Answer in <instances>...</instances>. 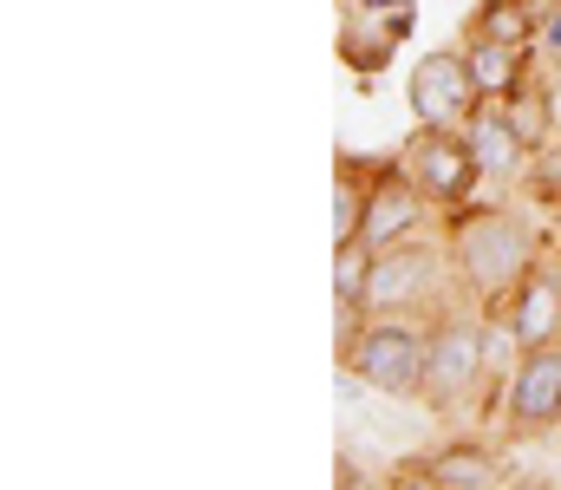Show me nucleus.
I'll return each instance as SVG.
<instances>
[{
    "label": "nucleus",
    "mask_w": 561,
    "mask_h": 490,
    "mask_svg": "<svg viewBox=\"0 0 561 490\" xmlns=\"http://www.w3.org/2000/svg\"><path fill=\"white\" fill-rule=\"evenodd\" d=\"M444 242H450V262L463 275V295L483 315H496L523 288V275L542 262L536 223L523 209H510V203H463V209H450Z\"/></svg>",
    "instance_id": "nucleus-1"
},
{
    "label": "nucleus",
    "mask_w": 561,
    "mask_h": 490,
    "mask_svg": "<svg viewBox=\"0 0 561 490\" xmlns=\"http://www.w3.org/2000/svg\"><path fill=\"white\" fill-rule=\"evenodd\" d=\"M496 327L477 301L450 308L431 321V346H424V406L437 419H477L496 406Z\"/></svg>",
    "instance_id": "nucleus-2"
},
{
    "label": "nucleus",
    "mask_w": 561,
    "mask_h": 490,
    "mask_svg": "<svg viewBox=\"0 0 561 490\" xmlns=\"http://www.w3.org/2000/svg\"><path fill=\"white\" fill-rule=\"evenodd\" d=\"M463 275L450 262V242H392L373 255V282H366V315H412V321H437L450 308H463Z\"/></svg>",
    "instance_id": "nucleus-3"
},
{
    "label": "nucleus",
    "mask_w": 561,
    "mask_h": 490,
    "mask_svg": "<svg viewBox=\"0 0 561 490\" xmlns=\"http://www.w3.org/2000/svg\"><path fill=\"white\" fill-rule=\"evenodd\" d=\"M424 346H431V327L424 321H412V315H366L359 327L340 333V366H353L386 399H419Z\"/></svg>",
    "instance_id": "nucleus-4"
},
{
    "label": "nucleus",
    "mask_w": 561,
    "mask_h": 490,
    "mask_svg": "<svg viewBox=\"0 0 561 490\" xmlns=\"http://www.w3.org/2000/svg\"><path fill=\"white\" fill-rule=\"evenodd\" d=\"M399 170L419 183L437 209L477 203V183H483V163H477V151H470V138L450 132V125H419V132L399 145Z\"/></svg>",
    "instance_id": "nucleus-5"
},
{
    "label": "nucleus",
    "mask_w": 561,
    "mask_h": 490,
    "mask_svg": "<svg viewBox=\"0 0 561 490\" xmlns=\"http://www.w3.org/2000/svg\"><path fill=\"white\" fill-rule=\"evenodd\" d=\"M549 432H561V340L556 346H529L503 379V438L536 445Z\"/></svg>",
    "instance_id": "nucleus-6"
},
{
    "label": "nucleus",
    "mask_w": 561,
    "mask_h": 490,
    "mask_svg": "<svg viewBox=\"0 0 561 490\" xmlns=\"http://www.w3.org/2000/svg\"><path fill=\"white\" fill-rule=\"evenodd\" d=\"M405 105H412L419 125H450V132L470 125V112L483 105V86H477L463 46H437V53H424L419 66H412V79H405Z\"/></svg>",
    "instance_id": "nucleus-7"
},
{
    "label": "nucleus",
    "mask_w": 561,
    "mask_h": 490,
    "mask_svg": "<svg viewBox=\"0 0 561 490\" xmlns=\"http://www.w3.org/2000/svg\"><path fill=\"white\" fill-rule=\"evenodd\" d=\"M431 196H424L419 183L392 163H373V183H366V223H359V242H373V249H392V242H412L431 229Z\"/></svg>",
    "instance_id": "nucleus-8"
},
{
    "label": "nucleus",
    "mask_w": 561,
    "mask_h": 490,
    "mask_svg": "<svg viewBox=\"0 0 561 490\" xmlns=\"http://www.w3.org/2000/svg\"><path fill=\"white\" fill-rule=\"evenodd\" d=\"M463 138H470V151H477V163H483V183H523V170H529V158H536V145L523 138V125L510 118L503 99H483V105L470 112Z\"/></svg>",
    "instance_id": "nucleus-9"
},
{
    "label": "nucleus",
    "mask_w": 561,
    "mask_h": 490,
    "mask_svg": "<svg viewBox=\"0 0 561 490\" xmlns=\"http://www.w3.org/2000/svg\"><path fill=\"white\" fill-rule=\"evenodd\" d=\"M503 315V327H510V346L516 353H529V346H556L561 340V262L556 269H529L523 275V288L496 308Z\"/></svg>",
    "instance_id": "nucleus-10"
},
{
    "label": "nucleus",
    "mask_w": 561,
    "mask_h": 490,
    "mask_svg": "<svg viewBox=\"0 0 561 490\" xmlns=\"http://www.w3.org/2000/svg\"><path fill=\"white\" fill-rule=\"evenodd\" d=\"M412 471H419L412 485H424V490H496V485H510V458H503L496 445H483V438H457V445L431 452Z\"/></svg>",
    "instance_id": "nucleus-11"
},
{
    "label": "nucleus",
    "mask_w": 561,
    "mask_h": 490,
    "mask_svg": "<svg viewBox=\"0 0 561 490\" xmlns=\"http://www.w3.org/2000/svg\"><path fill=\"white\" fill-rule=\"evenodd\" d=\"M463 59L483 86V99H516L529 79H536V46H516V39H483V33H463Z\"/></svg>",
    "instance_id": "nucleus-12"
},
{
    "label": "nucleus",
    "mask_w": 561,
    "mask_h": 490,
    "mask_svg": "<svg viewBox=\"0 0 561 490\" xmlns=\"http://www.w3.org/2000/svg\"><path fill=\"white\" fill-rule=\"evenodd\" d=\"M373 242H340L333 249V295H340V315L346 327L366 321V282H373Z\"/></svg>",
    "instance_id": "nucleus-13"
},
{
    "label": "nucleus",
    "mask_w": 561,
    "mask_h": 490,
    "mask_svg": "<svg viewBox=\"0 0 561 490\" xmlns=\"http://www.w3.org/2000/svg\"><path fill=\"white\" fill-rule=\"evenodd\" d=\"M536 26H542V7H536V0H483V7L470 13V33H483V39L536 46Z\"/></svg>",
    "instance_id": "nucleus-14"
},
{
    "label": "nucleus",
    "mask_w": 561,
    "mask_h": 490,
    "mask_svg": "<svg viewBox=\"0 0 561 490\" xmlns=\"http://www.w3.org/2000/svg\"><path fill=\"white\" fill-rule=\"evenodd\" d=\"M366 183H373V163H340V176H333V249H340V242H359Z\"/></svg>",
    "instance_id": "nucleus-15"
},
{
    "label": "nucleus",
    "mask_w": 561,
    "mask_h": 490,
    "mask_svg": "<svg viewBox=\"0 0 561 490\" xmlns=\"http://www.w3.org/2000/svg\"><path fill=\"white\" fill-rule=\"evenodd\" d=\"M523 190H529L536 203L561 209V145H542V151L529 158V170H523Z\"/></svg>",
    "instance_id": "nucleus-16"
},
{
    "label": "nucleus",
    "mask_w": 561,
    "mask_h": 490,
    "mask_svg": "<svg viewBox=\"0 0 561 490\" xmlns=\"http://www.w3.org/2000/svg\"><path fill=\"white\" fill-rule=\"evenodd\" d=\"M536 59L542 66H561V0H549V13L536 26Z\"/></svg>",
    "instance_id": "nucleus-17"
},
{
    "label": "nucleus",
    "mask_w": 561,
    "mask_h": 490,
    "mask_svg": "<svg viewBox=\"0 0 561 490\" xmlns=\"http://www.w3.org/2000/svg\"><path fill=\"white\" fill-rule=\"evenodd\" d=\"M353 7H359V13H386V20H392V13H412V0H353Z\"/></svg>",
    "instance_id": "nucleus-18"
},
{
    "label": "nucleus",
    "mask_w": 561,
    "mask_h": 490,
    "mask_svg": "<svg viewBox=\"0 0 561 490\" xmlns=\"http://www.w3.org/2000/svg\"><path fill=\"white\" fill-rule=\"evenodd\" d=\"M549 249H556V262H561V209H556V229H549Z\"/></svg>",
    "instance_id": "nucleus-19"
}]
</instances>
